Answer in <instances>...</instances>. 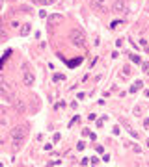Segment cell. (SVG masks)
Here are the masks:
<instances>
[{
    "label": "cell",
    "mask_w": 149,
    "mask_h": 167,
    "mask_svg": "<svg viewBox=\"0 0 149 167\" xmlns=\"http://www.w3.org/2000/svg\"><path fill=\"white\" fill-rule=\"evenodd\" d=\"M69 39H71V43L74 45V47H78V48H84V47H86V36H84V32H82L80 28L71 30Z\"/></svg>",
    "instance_id": "1"
},
{
    "label": "cell",
    "mask_w": 149,
    "mask_h": 167,
    "mask_svg": "<svg viewBox=\"0 0 149 167\" xmlns=\"http://www.w3.org/2000/svg\"><path fill=\"white\" fill-rule=\"evenodd\" d=\"M129 11V8H127V2L125 0H116V2L112 4V9H110V13L114 15H123Z\"/></svg>",
    "instance_id": "2"
},
{
    "label": "cell",
    "mask_w": 149,
    "mask_h": 167,
    "mask_svg": "<svg viewBox=\"0 0 149 167\" xmlns=\"http://www.w3.org/2000/svg\"><path fill=\"white\" fill-rule=\"evenodd\" d=\"M9 134H11L13 139H24L26 134H28V130H26V126H13Z\"/></svg>",
    "instance_id": "3"
},
{
    "label": "cell",
    "mask_w": 149,
    "mask_h": 167,
    "mask_svg": "<svg viewBox=\"0 0 149 167\" xmlns=\"http://www.w3.org/2000/svg\"><path fill=\"white\" fill-rule=\"evenodd\" d=\"M11 102H13V106H15V110L19 111V113H24V111H26V102L23 98H13Z\"/></svg>",
    "instance_id": "4"
},
{
    "label": "cell",
    "mask_w": 149,
    "mask_h": 167,
    "mask_svg": "<svg viewBox=\"0 0 149 167\" xmlns=\"http://www.w3.org/2000/svg\"><path fill=\"white\" fill-rule=\"evenodd\" d=\"M23 82H24V85H34V82H36V76L32 74L30 71H24V74H23Z\"/></svg>",
    "instance_id": "5"
},
{
    "label": "cell",
    "mask_w": 149,
    "mask_h": 167,
    "mask_svg": "<svg viewBox=\"0 0 149 167\" xmlns=\"http://www.w3.org/2000/svg\"><path fill=\"white\" fill-rule=\"evenodd\" d=\"M30 32H32V24H30V22H24V24H21V30H19V33H21L23 37H26Z\"/></svg>",
    "instance_id": "6"
},
{
    "label": "cell",
    "mask_w": 149,
    "mask_h": 167,
    "mask_svg": "<svg viewBox=\"0 0 149 167\" xmlns=\"http://www.w3.org/2000/svg\"><path fill=\"white\" fill-rule=\"evenodd\" d=\"M104 4H106V0H91V6L97 8V9H101V11H106V9H104Z\"/></svg>",
    "instance_id": "7"
},
{
    "label": "cell",
    "mask_w": 149,
    "mask_h": 167,
    "mask_svg": "<svg viewBox=\"0 0 149 167\" xmlns=\"http://www.w3.org/2000/svg\"><path fill=\"white\" fill-rule=\"evenodd\" d=\"M142 85H144V82H142V80H136V82H134V85L131 87V93H136V91H140V89H142Z\"/></svg>",
    "instance_id": "8"
},
{
    "label": "cell",
    "mask_w": 149,
    "mask_h": 167,
    "mask_svg": "<svg viewBox=\"0 0 149 167\" xmlns=\"http://www.w3.org/2000/svg\"><path fill=\"white\" fill-rule=\"evenodd\" d=\"M62 20V15H50L49 17V24H56V22Z\"/></svg>",
    "instance_id": "9"
},
{
    "label": "cell",
    "mask_w": 149,
    "mask_h": 167,
    "mask_svg": "<svg viewBox=\"0 0 149 167\" xmlns=\"http://www.w3.org/2000/svg\"><path fill=\"white\" fill-rule=\"evenodd\" d=\"M23 143H24V139H13V149L19 150L21 147H23Z\"/></svg>",
    "instance_id": "10"
},
{
    "label": "cell",
    "mask_w": 149,
    "mask_h": 167,
    "mask_svg": "<svg viewBox=\"0 0 149 167\" xmlns=\"http://www.w3.org/2000/svg\"><path fill=\"white\" fill-rule=\"evenodd\" d=\"M129 58H131V61H132V63H142V60L138 58L136 54H129Z\"/></svg>",
    "instance_id": "11"
},
{
    "label": "cell",
    "mask_w": 149,
    "mask_h": 167,
    "mask_svg": "<svg viewBox=\"0 0 149 167\" xmlns=\"http://www.w3.org/2000/svg\"><path fill=\"white\" fill-rule=\"evenodd\" d=\"M123 76H125V78H129V76H131V67H129V65H125V67H123Z\"/></svg>",
    "instance_id": "12"
},
{
    "label": "cell",
    "mask_w": 149,
    "mask_h": 167,
    "mask_svg": "<svg viewBox=\"0 0 149 167\" xmlns=\"http://www.w3.org/2000/svg\"><path fill=\"white\" fill-rule=\"evenodd\" d=\"M119 24H121V20H114L112 24H110V30H116V28H118Z\"/></svg>",
    "instance_id": "13"
},
{
    "label": "cell",
    "mask_w": 149,
    "mask_h": 167,
    "mask_svg": "<svg viewBox=\"0 0 149 167\" xmlns=\"http://www.w3.org/2000/svg\"><path fill=\"white\" fill-rule=\"evenodd\" d=\"M63 78H65V76H63V74H54V82H62Z\"/></svg>",
    "instance_id": "14"
},
{
    "label": "cell",
    "mask_w": 149,
    "mask_h": 167,
    "mask_svg": "<svg viewBox=\"0 0 149 167\" xmlns=\"http://www.w3.org/2000/svg\"><path fill=\"white\" fill-rule=\"evenodd\" d=\"M140 111H142V108L136 106V108H134V117H140Z\"/></svg>",
    "instance_id": "15"
},
{
    "label": "cell",
    "mask_w": 149,
    "mask_h": 167,
    "mask_svg": "<svg viewBox=\"0 0 149 167\" xmlns=\"http://www.w3.org/2000/svg\"><path fill=\"white\" fill-rule=\"evenodd\" d=\"M90 163H93V165H97V163H99V158H95V156H93V158H90Z\"/></svg>",
    "instance_id": "16"
},
{
    "label": "cell",
    "mask_w": 149,
    "mask_h": 167,
    "mask_svg": "<svg viewBox=\"0 0 149 167\" xmlns=\"http://www.w3.org/2000/svg\"><path fill=\"white\" fill-rule=\"evenodd\" d=\"M62 163V160H52V162H49V165H60Z\"/></svg>",
    "instance_id": "17"
},
{
    "label": "cell",
    "mask_w": 149,
    "mask_h": 167,
    "mask_svg": "<svg viewBox=\"0 0 149 167\" xmlns=\"http://www.w3.org/2000/svg\"><path fill=\"white\" fill-rule=\"evenodd\" d=\"M54 2H56V0H41V4H45V6L47 4H54Z\"/></svg>",
    "instance_id": "18"
},
{
    "label": "cell",
    "mask_w": 149,
    "mask_h": 167,
    "mask_svg": "<svg viewBox=\"0 0 149 167\" xmlns=\"http://www.w3.org/2000/svg\"><path fill=\"white\" fill-rule=\"evenodd\" d=\"M84 147H86V145H84L82 141H78V145H77V149H78V150H84Z\"/></svg>",
    "instance_id": "19"
},
{
    "label": "cell",
    "mask_w": 149,
    "mask_h": 167,
    "mask_svg": "<svg viewBox=\"0 0 149 167\" xmlns=\"http://www.w3.org/2000/svg\"><path fill=\"white\" fill-rule=\"evenodd\" d=\"M88 163H90V158H84V160L80 162V165H88Z\"/></svg>",
    "instance_id": "20"
},
{
    "label": "cell",
    "mask_w": 149,
    "mask_h": 167,
    "mask_svg": "<svg viewBox=\"0 0 149 167\" xmlns=\"http://www.w3.org/2000/svg\"><path fill=\"white\" fill-rule=\"evenodd\" d=\"M4 82H6V78H4V76H2V74H0V85H2V84H4Z\"/></svg>",
    "instance_id": "21"
},
{
    "label": "cell",
    "mask_w": 149,
    "mask_h": 167,
    "mask_svg": "<svg viewBox=\"0 0 149 167\" xmlns=\"http://www.w3.org/2000/svg\"><path fill=\"white\" fill-rule=\"evenodd\" d=\"M2 6H4V0H0V11H2Z\"/></svg>",
    "instance_id": "22"
},
{
    "label": "cell",
    "mask_w": 149,
    "mask_h": 167,
    "mask_svg": "<svg viewBox=\"0 0 149 167\" xmlns=\"http://www.w3.org/2000/svg\"><path fill=\"white\" fill-rule=\"evenodd\" d=\"M32 2H34V4H41V0H32Z\"/></svg>",
    "instance_id": "23"
},
{
    "label": "cell",
    "mask_w": 149,
    "mask_h": 167,
    "mask_svg": "<svg viewBox=\"0 0 149 167\" xmlns=\"http://www.w3.org/2000/svg\"><path fill=\"white\" fill-rule=\"evenodd\" d=\"M0 145H4V138L2 136H0Z\"/></svg>",
    "instance_id": "24"
},
{
    "label": "cell",
    "mask_w": 149,
    "mask_h": 167,
    "mask_svg": "<svg viewBox=\"0 0 149 167\" xmlns=\"http://www.w3.org/2000/svg\"><path fill=\"white\" fill-rule=\"evenodd\" d=\"M145 145H147V149H149V139H147V143H145Z\"/></svg>",
    "instance_id": "25"
},
{
    "label": "cell",
    "mask_w": 149,
    "mask_h": 167,
    "mask_svg": "<svg viewBox=\"0 0 149 167\" xmlns=\"http://www.w3.org/2000/svg\"><path fill=\"white\" fill-rule=\"evenodd\" d=\"M9 2H15V0H9Z\"/></svg>",
    "instance_id": "26"
}]
</instances>
